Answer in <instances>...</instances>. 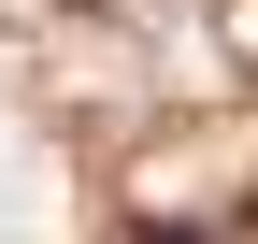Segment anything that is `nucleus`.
I'll return each instance as SVG.
<instances>
[{"mask_svg": "<svg viewBox=\"0 0 258 244\" xmlns=\"http://www.w3.org/2000/svg\"><path fill=\"white\" fill-rule=\"evenodd\" d=\"M144 244H186V230H144Z\"/></svg>", "mask_w": 258, "mask_h": 244, "instance_id": "f257e3e1", "label": "nucleus"}]
</instances>
